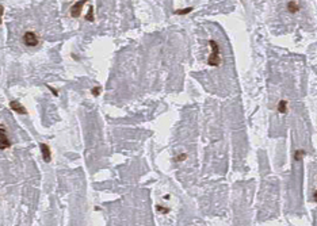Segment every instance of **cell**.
Returning <instances> with one entry per match:
<instances>
[{
	"label": "cell",
	"instance_id": "cell-13",
	"mask_svg": "<svg viewBox=\"0 0 317 226\" xmlns=\"http://www.w3.org/2000/svg\"><path fill=\"white\" fill-rule=\"evenodd\" d=\"M156 209H157V210H159V211H161V213H164V214H165V213H168V211H170V210H168V209H164V207H161V206H157Z\"/></svg>",
	"mask_w": 317,
	"mask_h": 226
},
{
	"label": "cell",
	"instance_id": "cell-5",
	"mask_svg": "<svg viewBox=\"0 0 317 226\" xmlns=\"http://www.w3.org/2000/svg\"><path fill=\"white\" fill-rule=\"evenodd\" d=\"M39 148H41V152H42V157H44V160H45L46 162L50 161L52 159V154H50V149H49V146L46 145V143H41L39 145Z\"/></svg>",
	"mask_w": 317,
	"mask_h": 226
},
{
	"label": "cell",
	"instance_id": "cell-10",
	"mask_svg": "<svg viewBox=\"0 0 317 226\" xmlns=\"http://www.w3.org/2000/svg\"><path fill=\"white\" fill-rule=\"evenodd\" d=\"M192 11V7H189V8H182V10H176L175 14L176 15H184V14H189Z\"/></svg>",
	"mask_w": 317,
	"mask_h": 226
},
{
	"label": "cell",
	"instance_id": "cell-14",
	"mask_svg": "<svg viewBox=\"0 0 317 226\" xmlns=\"http://www.w3.org/2000/svg\"><path fill=\"white\" fill-rule=\"evenodd\" d=\"M186 159V154H180V156L176 157V161H182V160Z\"/></svg>",
	"mask_w": 317,
	"mask_h": 226
},
{
	"label": "cell",
	"instance_id": "cell-1",
	"mask_svg": "<svg viewBox=\"0 0 317 226\" xmlns=\"http://www.w3.org/2000/svg\"><path fill=\"white\" fill-rule=\"evenodd\" d=\"M209 45H210V48H211V54L207 58V64L211 65V67H218L220 62H221V58H220V48H218L217 42L213 41V39L209 41Z\"/></svg>",
	"mask_w": 317,
	"mask_h": 226
},
{
	"label": "cell",
	"instance_id": "cell-11",
	"mask_svg": "<svg viewBox=\"0 0 317 226\" xmlns=\"http://www.w3.org/2000/svg\"><path fill=\"white\" fill-rule=\"evenodd\" d=\"M86 20H88V22H94V8L92 7H90V10H88V12H87Z\"/></svg>",
	"mask_w": 317,
	"mask_h": 226
},
{
	"label": "cell",
	"instance_id": "cell-7",
	"mask_svg": "<svg viewBox=\"0 0 317 226\" xmlns=\"http://www.w3.org/2000/svg\"><path fill=\"white\" fill-rule=\"evenodd\" d=\"M287 10L290 11L292 14L297 12V11L300 10V4L295 3V1H289V3H287Z\"/></svg>",
	"mask_w": 317,
	"mask_h": 226
},
{
	"label": "cell",
	"instance_id": "cell-2",
	"mask_svg": "<svg viewBox=\"0 0 317 226\" xmlns=\"http://www.w3.org/2000/svg\"><path fill=\"white\" fill-rule=\"evenodd\" d=\"M23 42H25L26 46L33 48V46H37V45H38V37H37V34L33 31H26L25 34H23Z\"/></svg>",
	"mask_w": 317,
	"mask_h": 226
},
{
	"label": "cell",
	"instance_id": "cell-15",
	"mask_svg": "<svg viewBox=\"0 0 317 226\" xmlns=\"http://www.w3.org/2000/svg\"><path fill=\"white\" fill-rule=\"evenodd\" d=\"M48 88H49V89H50V91H52V92H53V93H54V95H56V96H57V95H58V92H57V91H56V89H54V88H53V87H52V85H48Z\"/></svg>",
	"mask_w": 317,
	"mask_h": 226
},
{
	"label": "cell",
	"instance_id": "cell-3",
	"mask_svg": "<svg viewBox=\"0 0 317 226\" xmlns=\"http://www.w3.org/2000/svg\"><path fill=\"white\" fill-rule=\"evenodd\" d=\"M0 138H1V145H0L1 150L7 149L8 146H11V142H10V140H8V137H7L6 127H4V126H1V127H0Z\"/></svg>",
	"mask_w": 317,
	"mask_h": 226
},
{
	"label": "cell",
	"instance_id": "cell-4",
	"mask_svg": "<svg viewBox=\"0 0 317 226\" xmlns=\"http://www.w3.org/2000/svg\"><path fill=\"white\" fill-rule=\"evenodd\" d=\"M84 4H86V1H76L73 6L70 7V15L73 16V18H79L80 14H81V8H83Z\"/></svg>",
	"mask_w": 317,
	"mask_h": 226
},
{
	"label": "cell",
	"instance_id": "cell-12",
	"mask_svg": "<svg viewBox=\"0 0 317 226\" xmlns=\"http://www.w3.org/2000/svg\"><path fill=\"white\" fill-rule=\"evenodd\" d=\"M100 91H102V88L100 87H95V88H92V91H91V93H92L94 96H98L100 93Z\"/></svg>",
	"mask_w": 317,
	"mask_h": 226
},
{
	"label": "cell",
	"instance_id": "cell-9",
	"mask_svg": "<svg viewBox=\"0 0 317 226\" xmlns=\"http://www.w3.org/2000/svg\"><path fill=\"white\" fill-rule=\"evenodd\" d=\"M305 156V150H302V149H298V150H295V153H294V159H295V161H301L302 160V157Z\"/></svg>",
	"mask_w": 317,
	"mask_h": 226
},
{
	"label": "cell",
	"instance_id": "cell-8",
	"mask_svg": "<svg viewBox=\"0 0 317 226\" xmlns=\"http://www.w3.org/2000/svg\"><path fill=\"white\" fill-rule=\"evenodd\" d=\"M278 111H279V114H285V112L287 111V103H286L285 100H281V102L278 103Z\"/></svg>",
	"mask_w": 317,
	"mask_h": 226
},
{
	"label": "cell",
	"instance_id": "cell-16",
	"mask_svg": "<svg viewBox=\"0 0 317 226\" xmlns=\"http://www.w3.org/2000/svg\"><path fill=\"white\" fill-rule=\"evenodd\" d=\"M313 199L317 202V191H314V194H313Z\"/></svg>",
	"mask_w": 317,
	"mask_h": 226
},
{
	"label": "cell",
	"instance_id": "cell-6",
	"mask_svg": "<svg viewBox=\"0 0 317 226\" xmlns=\"http://www.w3.org/2000/svg\"><path fill=\"white\" fill-rule=\"evenodd\" d=\"M10 108L12 110V111H15V112H18V114H26V110H25V107H23L20 103H18V102H11L10 103Z\"/></svg>",
	"mask_w": 317,
	"mask_h": 226
}]
</instances>
